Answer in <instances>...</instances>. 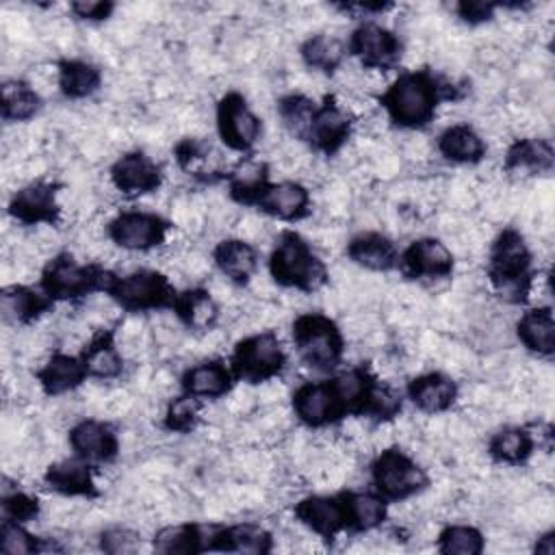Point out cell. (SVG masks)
I'll use <instances>...</instances> for the list:
<instances>
[{"label": "cell", "mask_w": 555, "mask_h": 555, "mask_svg": "<svg viewBox=\"0 0 555 555\" xmlns=\"http://www.w3.org/2000/svg\"><path fill=\"white\" fill-rule=\"evenodd\" d=\"M80 358L85 362L89 377L95 379H113L124 369V358L113 332L102 330L98 336H93Z\"/></svg>", "instance_id": "83f0119b"}, {"label": "cell", "mask_w": 555, "mask_h": 555, "mask_svg": "<svg viewBox=\"0 0 555 555\" xmlns=\"http://www.w3.org/2000/svg\"><path fill=\"white\" fill-rule=\"evenodd\" d=\"M173 312L189 330H212L219 319V308L212 295L204 288L184 291L176 297Z\"/></svg>", "instance_id": "4dcf8cb0"}, {"label": "cell", "mask_w": 555, "mask_h": 555, "mask_svg": "<svg viewBox=\"0 0 555 555\" xmlns=\"http://www.w3.org/2000/svg\"><path fill=\"white\" fill-rule=\"evenodd\" d=\"M69 447L85 462H111L117 455L119 442L106 423L82 418L69 429Z\"/></svg>", "instance_id": "ac0fdd59"}, {"label": "cell", "mask_w": 555, "mask_h": 555, "mask_svg": "<svg viewBox=\"0 0 555 555\" xmlns=\"http://www.w3.org/2000/svg\"><path fill=\"white\" fill-rule=\"evenodd\" d=\"M100 85L102 74L95 65L80 59H67L59 63V87L67 98H87L95 93Z\"/></svg>", "instance_id": "e575fe53"}, {"label": "cell", "mask_w": 555, "mask_h": 555, "mask_svg": "<svg viewBox=\"0 0 555 555\" xmlns=\"http://www.w3.org/2000/svg\"><path fill=\"white\" fill-rule=\"evenodd\" d=\"M297 520L310 531L325 540H332L340 529L347 527L345 494L338 496H306L295 505Z\"/></svg>", "instance_id": "2e32d148"}, {"label": "cell", "mask_w": 555, "mask_h": 555, "mask_svg": "<svg viewBox=\"0 0 555 555\" xmlns=\"http://www.w3.org/2000/svg\"><path fill=\"white\" fill-rule=\"evenodd\" d=\"M349 50L364 69L388 72L399 63L401 41L388 28L369 22L351 33Z\"/></svg>", "instance_id": "8fae6325"}, {"label": "cell", "mask_w": 555, "mask_h": 555, "mask_svg": "<svg viewBox=\"0 0 555 555\" xmlns=\"http://www.w3.org/2000/svg\"><path fill=\"white\" fill-rule=\"evenodd\" d=\"M111 180L124 195L152 193L160 184V169L147 154L128 152L113 163Z\"/></svg>", "instance_id": "e0dca14e"}, {"label": "cell", "mask_w": 555, "mask_h": 555, "mask_svg": "<svg viewBox=\"0 0 555 555\" xmlns=\"http://www.w3.org/2000/svg\"><path fill=\"white\" fill-rule=\"evenodd\" d=\"M533 453V438L527 429L505 427L496 431L488 442V455L499 464L518 466Z\"/></svg>", "instance_id": "1f68e13d"}, {"label": "cell", "mask_w": 555, "mask_h": 555, "mask_svg": "<svg viewBox=\"0 0 555 555\" xmlns=\"http://www.w3.org/2000/svg\"><path fill=\"white\" fill-rule=\"evenodd\" d=\"M438 548L447 555H477L483 551V535L470 525H449L438 535Z\"/></svg>", "instance_id": "ab89813d"}, {"label": "cell", "mask_w": 555, "mask_h": 555, "mask_svg": "<svg viewBox=\"0 0 555 555\" xmlns=\"http://www.w3.org/2000/svg\"><path fill=\"white\" fill-rule=\"evenodd\" d=\"M399 260L403 273L412 280H440L453 271V256L449 247L438 238H418L410 243Z\"/></svg>", "instance_id": "9a60e30c"}, {"label": "cell", "mask_w": 555, "mask_h": 555, "mask_svg": "<svg viewBox=\"0 0 555 555\" xmlns=\"http://www.w3.org/2000/svg\"><path fill=\"white\" fill-rule=\"evenodd\" d=\"M89 377L82 358L69 353H52L46 364L37 371V379L46 395L56 397L78 388Z\"/></svg>", "instance_id": "44dd1931"}, {"label": "cell", "mask_w": 555, "mask_h": 555, "mask_svg": "<svg viewBox=\"0 0 555 555\" xmlns=\"http://www.w3.org/2000/svg\"><path fill=\"white\" fill-rule=\"evenodd\" d=\"M102 548L108 553H132L139 548V535L130 529H108L102 533Z\"/></svg>", "instance_id": "f6af8a7d"}, {"label": "cell", "mask_w": 555, "mask_h": 555, "mask_svg": "<svg viewBox=\"0 0 555 555\" xmlns=\"http://www.w3.org/2000/svg\"><path fill=\"white\" fill-rule=\"evenodd\" d=\"M2 507H4L7 518L17 520V522H28L39 514L37 501L33 496L24 494V492H17V490L11 492V494H4Z\"/></svg>", "instance_id": "ee69618b"}, {"label": "cell", "mask_w": 555, "mask_h": 555, "mask_svg": "<svg viewBox=\"0 0 555 555\" xmlns=\"http://www.w3.org/2000/svg\"><path fill=\"white\" fill-rule=\"evenodd\" d=\"M347 256L369 271H388L399 260L392 241L379 232H362L353 236L347 243Z\"/></svg>", "instance_id": "603a6c76"}, {"label": "cell", "mask_w": 555, "mask_h": 555, "mask_svg": "<svg viewBox=\"0 0 555 555\" xmlns=\"http://www.w3.org/2000/svg\"><path fill=\"white\" fill-rule=\"evenodd\" d=\"M113 275L98 264H82L69 254L52 258L41 273V288L52 301L85 297L98 288H108Z\"/></svg>", "instance_id": "5b68a950"}, {"label": "cell", "mask_w": 555, "mask_h": 555, "mask_svg": "<svg viewBox=\"0 0 555 555\" xmlns=\"http://www.w3.org/2000/svg\"><path fill=\"white\" fill-rule=\"evenodd\" d=\"M299 54L308 67L321 69V72H334L345 56V48L336 37L327 33H317L301 43Z\"/></svg>", "instance_id": "74e56055"}, {"label": "cell", "mask_w": 555, "mask_h": 555, "mask_svg": "<svg viewBox=\"0 0 555 555\" xmlns=\"http://www.w3.org/2000/svg\"><path fill=\"white\" fill-rule=\"evenodd\" d=\"M46 483L65 496H95L98 488L85 460H61L46 470Z\"/></svg>", "instance_id": "d4e9b609"}, {"label": "cell", "mask_w": 555, "mask_h": 555, "mask_svg": "<svg viewBox=\"0 0 555 555\" xmlns=\"http://www.w3.org/2000/svg\"><path fill=\"white\" fill-rule=\"evenodd\" d=\"M0 548L4 553H33L39 548V542L35 540L33 533H28L22 522L4 518L2 527H0Z\"/></svg>", "instance_id": "7bdbcfd3"}, {"label": "cell", "mask_w": 555, "mask_h": 555, "mask_svg": "<svg viewBox=\"0 0 555 555\" xmlns=\"http://www.w3.org/2000/svg\"><path fill=\"white\" fill-rule=\"evenodd\" d=\"M273 280L280 286L312 293L327 282V269L297 232H282L269 260Z\"/></svg>", "instance_id": "3957f363"}, {"label": "cell", "mask_w": 555, "mask_h": 555, "mask_svg": "<svg viewBox=\"0 0 555 555\" xmlns=\"http://www.w3.org/2000/svg\"><path fill=\"white\" fill-rule=\"evenodd\" d=\"M197 418H199L197 399L191 395H184V397H176L169 403L167 414H165V425L171 431H189L195 427Z\"/></svg>", "instance_id": "b9f144b4"}, {"label": "cell", "mask_w": 555, "mask_h": 555, "mask_svg": "<svg viewBox=\"0 0 555 555\" xmlns=\"http://www.w3.org/2000/svg\"><path fill=\"white\" fill-rule=\"evenodd\" d=\"M286 364V353L278 334L260 332L243 338L232 353V369L236 377L260 384L273 379Z\"/></svg>", "instance_id": "52a82bcc"}, {"label": "cell", "mask_w": 555, "mask_h": 555, "mask_svg": "<svg viewBox=\"0 0 555 555\" xmlns=\"http://www.w3.org/2000/svg\"><path fill=\"white\" fill-rule=\"evenodd\" d=\"M334 395L343 408V412L364 414L375 388V379L364 366H353L338 377L332 379Z\"/></svg>", "instance_id": "f1b7e54d"}, {"label": "cell", "mask_w": 555, "mask_h": 555, "mask_svg": "<svg viewBox=\"0 0 555 555\" xmlns=\"http://www.w3.org/2000/svg\"><path fill=\"white\" fill-rule=\"evenodd\" d=\"M41 106V98L30 82L4 80L2 85V117L7 121H26Z\"/></svg>", "instance_id": "8d00e7d4"}, {"label": "cell", "mask_w": 555, "mask_h": 555, "mask_svg": "<svg viewBox=\"0 0 555 555\" xmlns=\"http://www.w3.org/2000/svg\"><path fill=\"white\" fill-rule=\"evenodd\" d=\"M553 167V147L546 139H518L505 152L507 171H551Z\"/></svg>", "instance_id": "f546056e"}, {"label": "cell", "mask_w": 555, "mask_h": 555, "mask_svg": "<svg viewBox=\"0 0 555 555\" xmlns=\"http://www.w3.org/2000/svg\"><path fill=\"white\" fill-rule=\"evenodd\" d=\"M167 230L169 223L163 217L145 210L119 212L106 225L108 238L121 249L130 251H147L152 247H158L165 241Z\"/></svg>", "instance_id": "9c48e42d"}, {"label": "cell", "mask_w": 555, "mask_h": 555, "mask_svg": "<svg viewBox=\"0 0 555 555\" xmlns=\"http://www.w3.org/2000/svg\"><path fill=\"white\" fill-rule=\"evenodd\" d=\"M347 527L356 531H371L386 518V499L371 492H345Z\"/></svg>", "instance_id": "d590c367"}, {"label": "cell", "mask_w": 555, "mask_h": 555, "mask_svg": "<svg viewBox=\"0 0 555 555\" xmlns=\"http://www.w3.org/2000/svg\"><path fill=\"white\" fill-rule=\"evenodd\" d=\"M212 258H215V264L219 267V271L230 282H236V284L249 282V278L254 275V271L258 267V254H256L254 245L243 238L221 241L215 247Z\"/></svg>", "instance_id": "cb8c5ba5"}, {"label": "cell", "mask_w": 555, "mask_h": 555, "mask_svg": "<svg viewBox=\"0 0 555 555\" xmlns=\"http://www.w3.org/2000/svg\"><path fill=\"white\" fill-rule=\"evenodd\" d=\"M267 165L258 160L243 163L230 178V195L238 204H256L260 193L267 189Z\"/></svg>", "instance_id": "f35d334b"}, {"label": "cell", "mask_w": 555, "mask_h": 555, "mask_svg": "<svg viewBox=\"0 0 555 555\" xmlns=\"http://www.w3.org/2000/svg\"><path fill=\"white\" fill-rule=\"evenodd\" d=\"M349 134H351L349 115L336 104L334 98H325L323 104L314 108L310 128L306 132V141L323 154H334L347 143Z\"/></svg>", "instance_id": "5bb4252c"}, {"label": "cell", "mask_w": 555, "mask_h": 555, "mask_svg": "<svg viewBox=\"0 0 555 555\" xmlns=\"http://www.w3.org/2000/svg\"><path fill=\"white\" fill-rule=\"evenodd\" d=\"M217 130L221 141L236 152L249 150L260 137V119L247 106L245 98L230 91L217 104Z\"/></svg>", "instance_id": "30bf717a"}, {"label": "cell", "mask_w": 555, "mask_h": 555, "mask_svg": "<svg viewBox=\"0 0 555 555\" xmlns=\"http://www.w3.org/2000/svg\"><path fill=\"white\" fill-rule=\"evenodd\" d=\"M438 152L451 163L473 165L486 156V143L473 126L453 124L438 137Z\"/></svg>", "instance_id": "484cf974"}, {"label": "cell", "mask_w": 555, "mask_h": 555, "mask_svg": "<svg viewBox=\"0 0 555 555\" xmlns=\"http://www.w3.org/2000/svg\"><path fill=\"white\" fill-rule=\"evenodd\" d=\"M106 293L115 299V304L128 312H145V310H160L173 308L176 304V288L169 280L150 269L132 271L121 278H113Z\"/></svg>", "instance_id": "8992f818"}, {"label": "cell", "mask_w": 555, "mask_h": 555, "mask_svg": "<svg viewBox=\"0 0 555 555\" xmlns=\"http://www.w3.org/2000/svg\"><path fill=\"white\" fill-rule=\"evenodd\" d=\"M371 475L377 494L384 499L401 501L427 486L425 470L401 449H384L371 464Z\"/></svg>", "instance_id": "ba28073f"}, {"label": "cell", "mask_w": 555, "mask_h": 555, "mask_svg": "<svg viewBox=\"0 0 555 555\" xmlns=\"http://www.w3.org/2000/svg\"><path fill=\"white\" fill-rule=\"evenodd\" d=\"M494 9H496V4H492V2H479V0L460 2V4L455 7L457 15H460L464 22H468V24H481V22L490 20L492 13H494Z\"/></svg>", "instance_id": "7dc6e473"}, {"label": "cell", "mask_w": 555, "mask_h": 555, "mask_svg": "<svg viewBox=\"0 0 555 555\" xmlns=\"http://www.w3.org/2000/svg\"><path fill=\"white\" fill-rule=\"evenodd\" d=\"M256 206L278 219L284 221H297L308 215L310 206V193L304 184L284 180L278 184H267V189L256 199Z\"/></svg>", "instance_id": "d6986e66"}, {"label": "cell", "mask_w": 555, "mask_h": 555, "mask_svg": "<svg viewBox=\"0 0 555 555\" xmlns=\"http://www.w3.org/2000/svg\"><path fill=\"white\" fill-rule=\"evenodd\" d=\"M115 4L113 2H102V0H80V2H72L69 11L78 17V20H106L113 13Z\"/></svg>", "instance_id": "bcb514c9"}, {"label": "cell", "mask_w": 555, "mask_h": 555, "mask_svg": "<svg viewBox=\"0 0 555 555\" xmlns=\"http://www.w3.org/2000/svg\"><path fill=\"white\" fill-rule=\"evenodd\" d=\"M182 388L195 399H219L232 388V373L219 360H206L184 371Z\"/></svg>", "instance_id": "7402d4cb"}, {"label": "cell", "mask_w": 555, "mask_h": 555, "mask_svg": "<svg viewBox=\"0 0 555 555\" xmlns=\"http://www.w3.org/2000/svg\"><path fill=\"white\" fill-rule=\"evenodd\" d=\"M50 306H52V299L48 295H39L37 291L22 284L9 286L2 293L4 317L15 323H30L39 314L48 312Z\"/></svg>", "instance_id": "d6a6232c"}, {"label": "cell", "mask_w": 555, "mask_h": 555, "mask_svg": "<svg viewBox=\"0 0 555 555\" xmlns=\"http://www.w3.org/2000/svg\"><path fill=\"white\" fill-rule=\"evenodd\" d=\"M516 334L529 351L551 358L555 351V321L551 308L527 310L516 323Z\"/></svg>", "instance_id": "4316f807"}, {"label": "cell", "mask_w": 555, "mask_h": 555, "mask_svg": "<svg viewBox=\"0 0 555 555\" xmlns=\"http://www.w3.org/2000/svg\"><path fill=\"white\" fill-rule=\"evenodd\" d=\"M438 85L427 72L401 74L379 98L388 117L401 128H421L434 119Z\"/></svg>", "instance_id": "6da1fadb"}, {"label": "cell", "mask_w": 555, "mask_h": 555, "mask_svg": "<svg viewBox=\"0 0 555 555\" xmlns=\"http://www.w3.org/2000/svg\"><path fill=\"white\" fill-rule=\"evenodd\" d=\"M293 412L306 427H325L345 412L334 395L332 382H306L293 392Z\"/></svg>", "instance_id": "7c38bea8"}, {"label": "cell", "mask_w": 555, "mask_h": 555, "mask_svg": "<svg viewBox=\"0 0 555 555\" xmlns=\"http://www.w3.org/2000/svg\"><path fill=\"white\" fill-rule=\"evenodd\" d=\"M293 343L301 362L317 371H332L343 360V334L338 325L321 312H306L295 319Z\"/></svg>", "instance_id": "277c9868"}, {"label": "cell", "mask_w": 555, "mask_h": 555, "mask_svg": "<svg viewBox=\"0 0 555 555\" xmlns=\"http://www.w3.org/2000/svg\"><path fill=\"white\" fill-rule=\"evenodd\" d=\"M212 548L236 551V553H267L271 551V535L256 525H236V527H217Z\"/></svg>", "instance_id": "836d02e7"}, {"label": "cell", "mask_w": 555, "mask_h": 555, "mask_svg": "<svg viewBox=\"0 0 555 555\" xmlns=\"http://www.w3.org/2000/svg\"><path fill=\"white\" fill-rule=\"evenodd\" d=\"M56 184L52 182H30L26 186H22L11 204H9V212L13 215L15 221L26 223V225H37V223H56L59 215H61V206L56 202Z\"/></svg>", "instance_id": "4fadbf2b"}, {"label": "cell", "mask_w": 555, "mask_h": 555, "mask_svg": "<svg viewBox=\"0 0 555 555\" xmlns=\"http://www.w3.org/2000/svg\"><path fill=\"white\" fill-rule=\"evenodd\" d=\"M488 278L494 288L509 301H520L529 293L531 278V249L520 232L503 230L492 247L488 260Z\"/></svg>", "instance_id": "7a4b0ae2"}, {"label": "cell", "mask_w": 555, "mask_h": 555, "mask_svg": "<svg viewBox=\"0 0 555 555\" xmlns=\"http://www.w3.org/2000/svg\"><path fill=\"white\" fill-rule=\"evenodd\" d=\"M314 108H317V104L310 98L301 95V93H291V95L282 98L280 104H278V111H280V117H282L284 126L297 139H306V132L310 128Z\"/></svg>", "instance_id": "60d3db41"}, {"label": "cell", "mask_w": 555, "mask_h": 555, "mask_svg": "<svg viewBox=\"0 0 555 555\" xmlns=\"http://www.w3.org/2000/svg\"><path fill=\"white\" fill-rule=\"evenodd\" d=\"M408 395L421 412L440 414L453 405L457 397V384L444 373H425L410 382Z\"/></svg>", "instance_id": "ffe728a7"}]
</instances>
